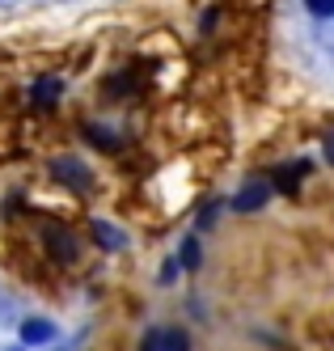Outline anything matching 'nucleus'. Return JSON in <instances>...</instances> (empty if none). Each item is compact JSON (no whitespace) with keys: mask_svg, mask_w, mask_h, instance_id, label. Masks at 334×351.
Instances as JSON below:
<instances>
[{"mask_svg":"<svg viewBox=\"0 0 334 351\" xmlns=\"http://www.w3.org/2000/svg\"><path fill=\"white\" fill-rule=\"evenodd\" d=\"M56 178L68 182V186H76V191H89V186H93V178L85 173V165H81V161H72V157L56 161Z\"/></svg>","mask_w":334,"mask_h":351,"instance_id":"obj_1","label":"nucleus"},{"mask_svg":"<svg viewBox=\"0 0 334 351\" xmlns=\"http://www.w3.org/2000/svg\"><path fill=\"white\" fill-rule=\"evenodd\" d=\"M47 250H51V258H60V263H72L76 258V241L68 233H51L47 237Z\"/></svg>","mask_w":334,"mask_h":351,"instance_id":"obj_2","label":"nucleus"},{"mask_svg":"<svg viewBox=\"0 0 334 351\" xmlns=\"http://www.w3.org/2000/svg\"><path fill=\"white\" fill-rule=\"evenodd\" d=\"M300 173H305V169H292V165H284V169H275V173H271V182H275L279 191H284V195H296Z\"/></svg>","mask_w":334,"mask_h":351,"instance_id":"obj_3","label":"nucleus"},{"mask_svg":"<svg viewBox=\"0 0 334 351\" xmlns=\"http://www.w3.org/2000/svg\"><path fill=\"white\" fill-rule=\"evenodd\" d=\"M263 199H267V182H250V186L237 195V208H241V212H250V208H259Z\"/></svg>","mask_w":334,"mask_h":351,"instance_id":"obj_4","label":"nucleus"},{"mask_svg":"<svg viewBox=\"0 0 334 351\" xmlns=\"http://www.w3.org/2000/svg\"><path fill=\"white\" fill-rule=\"evenodd\" d=\"M157 339H161V351H191V343H187L182 330H165V335H157Z\"/></svg>","mask_w":334,"mask_h":351,"instance_id":"obj_5","label":"nucleus"},{"mask_svg":"<svg viewBox=\"0 0 334 351\" xmlns=\"http://www.w3.org/2000/svg\"><path fill=\"white\" fill-rule=\"evenodd\" d=\"M47 335H51L47 322H25V326H21V339H25V343H43Z\"/></svg>","mask_w":334,"mask_h":351,"instance_id":"obj_6","label":"nucleus"},{"mask_svg":"<svg viewBox=\"0 0 334 351\" xmlns=\"http://www.w3.org/2000/svg\"><path fill=\"white\" fill-rule=\"evenodd\" d=\"M85 136H89V144H97V148H106V153H110V148H115V136H106V132H97V128H89Z\"/></svg>","mask_w":334,"mask_h":351,"instance_id":"obj_7","label":"nucleus"},{"mask_svg":"<svg viewBox=\"0 0 334 351\" xmlns=\"http://www.w3.org/2000/svg\"><path fill=\"white\" fill-rule=\"evenodd\" d=\"M305 5H309L318 17H330V13H334V0H305Z\"/></svg>","mask_w":334,"mask_h":351,"instance_id":"obj_8","label":"nucleus"},{"mask_svg":"<svg viewBox=\"0 0 334 351\" xmlns=\"http://www.w3.org/2000/svg\"><path fill=\"white\" fill-rule=\"evenodd\" d=\"M182 258H187V267H195V263H199V245H195V241H187V245H182Z\"/></svg>","mask_w":334,"mask_h":351,"instance_id":"obj_9","label":"nucleus"},{"mask_svg":"<svg viewBox=\"0 0 334 351\" xmlns=\"http://www.w3.org/2000/svg\"><path fill=\"white\" fill-rule=\"evenodd\" d=\"M38 102H43V106L56 102V85H43V89H38Z\"/></svg>","mask_w":334,"mask_h":351,"instance_id":"obj_10","label":"nucleus"},{"mask_svg":"<svg viewBox=\"0 0 334 351\" xmlns=\"http://www.w3.org/2000/svg\"><path fill=\"white\" fill-rule=\"evenodd\" d=\"M144 351H161V339H157V335H152V339L144 343Z\"/></svg>","mask_w":334,"mask_h":351,"instance_id":"obj_11","label":"nucleus"},{"mask_svg":"<svg viewBox=\"0 0 334 351\" xmlns=\"http://www.w3.org/2000/svg\"><path fill=\"white\" fill-rule=\"evenodd\" d=\"M326 157H330V161H334V132H330V136H326Z\"/></svg>","mask_w":334,"mask_h":351,"instance_id":"obj_12","label":"nucleus"}]
</instances>
